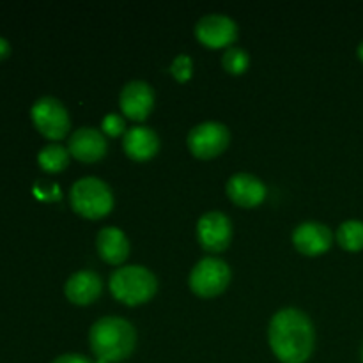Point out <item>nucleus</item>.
Instances as JSON below:
<instances>
[{
	"label": "nucleus",
	"mask_w": 363,
	"mask_h": 363,
	"mask_svg": "<svg viewBox=\"0 0 363 363\" xmlns=\"http://www.w3.org/2000/svg\"><path fill=\"white\" fill-rule=\"evenodd\" d=\"M269 346L280 362L303 363L314 351V325L303 311L280 308L269 321Z\"/></svg>",
	"instance_id": "obj_1"
},
{
	"label": "nucleus",
	"mask_w": 363,
	"mask_h": 363,
	"mask_svg": "<svg viewBox=\"0 0 363 363\" xmlns=\"http://www.w3.org/2000/svg\"><path fill=\"white\" fill-rule=\"evenodd\" d=\"M89 342L99 363L121 362L133 353L137 332L128 319L105 315L91 326Z\"/></svg>",
	"instance_id": "obj_2"
},
{
	"label": "nucleus",
	"mask_w": 363,
	"mask_h": 363,
	"mask_svg": "<svg viewBox=\"0 0 363 363\" xmlns=\"http://www.w3.org/2000/svg\"><path fill=\"white\" fill-rule=\"evenodd\" d=\"M158 287L155 273L145 266H121L110 277V291L126 305H138L152 298Z\"/></svg>",
	"instance_id": "obj_3"
},
{
	"label": "nucleus",
	"mask_w": 363,
	"mask_h": 363,
	"mask_svg": "<svg viewBox=\"0 0 363 363\" xmlns=\"http://www.w3.org/2000/svg\"><path fill=\"white\" fill-rule=\"evenodd\" d=\"M71 206L74 211L87 218L105 216L113 208V194L108 184L94 176L80 177L71 186Z\"/></svg>",
	"instance_id": "obj_4"
},
{
	"label": "nucleus",
	"mask_w": 363,
	"mask_h": 363,
	"mask_svg": "<svg viewBox=\"0 0 363 363\" xmlns=\"http://www.w3.org/2000/svg\"><path fill=\"white\" fill-rule=\"evenodd\" d=\"M230 282V268L223 259L208 255L191 268L190 287L202 298H211L225 291Z\"/></svg>",
	"instance_id": "obj_5"
},
{
	"label": "nucleus",
	"mask_w": 363,
	"mask_h": 363,
	"mask_svg": "<svg viewBox=\"0 0 363 363\" xmlns=\"http://www.w3.org/2000/svg\"><path fill=\"white\" fill-rule=\"evenodd\" d=\"M30 117L35 128L52 140H60L69 131V112L62 105V101L53 96H41L39 99H35L30 108Z\"/></svg>",
	"instance_id": "obj_6"
},
{
	"label": "nucleus",
	"mask_w": 363,
	"mask_h": 363,
	"mask_svg": "<svg viewBox=\"0 0 363 363\" xmlns=\"http://www.w3.org/2000/svg\"><path fill=\"white\" fill-rule=\"evenodd\" d=\"M230 140L229 128L218 121H204L188 133V147L199 158L218 156Z\"/></svg>",
	"instance_id": "obj_7"
},
{
	"label": "nucleus",
	"mask_w": 363,
	"mask_h": 363,
	"mask_svg": "<svg viewBox=\"0 0 363 363\" xmlns=\"http://www.w3.org/2000/svg\"><path fill=\"white\" fill-rule=\"evenodd\" d=\"M199 243L204 250L216 254L229 247L233 238V223L222 211H208L197 222Z\"/></svg>",
	"instance_id": "obj_8"
},
{
	"label": "nucleus",
	"mask_w": 363,
	"mask_h": 363,
	"mask_svg": "<svg viewBox=\"0 0 363 363\" xmlns=\"http://www.w3.org/2000/svg\"><path fill=\"white\" fill-rule=\"evenodd\" d=\"M195 35L199 41L211 48L229 46L238 38V25L230 16L222 13L204 14L195 25Z\"/></svg>",
	"instance_id": "obj_9"
},
{
	"label": "nucleus",
	"mask_w": 363,
	"mask_h": 363,
	"mask_svg": "<svg viewBox=\"0 0 363 363\" xmlns=\"http://www.w3.org/2000/svg\"><path fill=\"white\" fill-rule=\"evenodd\" d=\"M119 103L126 117L142 121L149 116L155 105V91L145 80H131L121 91Z\"/></svg>",
	"instance_id": "obj_10"
},
{
	"label": "nucleus",
	"mask_w": 363,
	"mask_h": 363,
	"mask_svg": "<svg viewBox=\"0 0 363 363\" xmlns=\"http://www.w3.org/2000/svg\"><path fill=\"white\" fill-rule=\"evenodd\" d=\"M67 149H69L71 156L82 160V162H96L105 156L108 142L98 128L84 126L71 133Z\"/></svg>",
	"instance_id": "obj_11"
},
{
	"label": "nucleus",
	"mask_w": 363,
	"mask_h": 363,
	"mask_svg": "<svg viewBox=\"0 0 363 363\" xmlns=\"http://www.w3.org/2000/svg\"><path fill=\"white\" fill-rule=\"evenodd\" d=\"M333 234L328 225L321 222H308L300 223L293 230V243L301 254L305 255H319L332 247Z\"/></svg>",
	"instance_id": "obj_12"
},
{
	"label": "nucleus",
	"mask_w": 363,
	"mask_h": 363,
	"mask_svg": "<svg viewBox=\"0 0 363 363\" xmlns=\"http://www.w3.org/2000/svg\"><path fill=\"white\" fill-rule=\"evenodd\" d=\"M227 195L243 208H254L264 201L266 184L254 174L238 172L227 181Z\"/></svg>",
	"instance_id": "obj_13"
},
{
	"label": "nucleus",
	"mask_w": 363,
	"mask_h": 363,
	"mask_svg": "<svg viewBox=\"0 0 363 363\" xmlns=\"http://www.w3.org/2000/svg\"><path fill=\"white\" fill-rule=\"evenodd\" d=\"M101 287L103 284L98 273L92 269H80L66 280L64 293H66L67 300L73 303L87 305L99 296Z\"/></svg>",
	"instance_id": "obj_14"
},
{
	"label": "nucleus",
	"mask_w": 363,
	"mask_h": 363,
	"mask_svg": "<svg viewBox=\"0 0 363 363\" xmlns=\"http://www.w3.org/2000/svg\"><path fill=\"white\" fill-rule=\"evenodd\" d=\"M124 151L133 160H149L160 147V137L149 126H131L124 133Z\"/></svg>",
	"instance_id": "obj_15"
},
{
	"label": "nucleus",
	"mask_w": 363,
	"mask_h": 363,
	"mask_svg": "<svg viewBox=\"0 0 363 363\" xmlns=\"http://www.w3.org/2000/svg\"><path fill=\"white\" fill-rule=\"evenodd\" d=\"M96 247H98L99 255L112 264H121L126 261L130 254V241L119 227H103L96 238Z\"/></svg>",
	"instance_id": "obj_16"
},
{
	"label": "nucleus",
	"mask_w": 363,
	"mask_h": 363,
	"mask_svg": "<svg viewBox=\"0 0 363 363\" xmlns=\"http://www.w3.org/2000/svg\"><path fill=\"white\" fill-rule=\"evenodd\" d=\"M69 149L64 147L59 142H50L39 151L38 163L43 170L48 172H60L69 165Z\"/></svg>",
	"instance_id": "obj_17"
},
{
	"label": "nucleus",
	"mask_w": 363,
	"mask_h": 363,
	"mask_svg": "<svg viewBox=\"0 0 363 363\" xmlns=\"http://www.w3.org/2000/svg\"><path fill=\"white\" fill-rule=\"evenodd\" d=\"M337 241L342 248L350 252H358L363 248V222L362 220H346L337 230Z\"/></svg>",
	"instance_id": "obj_18"
},
{
	"label": "nucleus",
	"mask_w": 363,
	"mask_h": 363,
	"mask_svg": "<svg viewBox=\"0 0 363 363\" xmlns=\"http://www.w3.org/2000/svg\"><path fill=\"white\" fill-rule=\"evenodd\" d=\"M222 66L225 67V71L233 74H240L243 71H247V67L250 66V55H248L247 50L240 48V46H230L225 50L222 57Z\"/></svg>",
	"instance_id": "obj_19"
},
{
	"label": "nucleus",
	"mask_w": 363,
	"mask_h": 363,
	"mask_svg": "<svg viewBox=\"0 0 363 363\" xmlns=\"http://www.w3.org/2000/svg\"><path fill=\"white\" fill-rule=\"evenodd\" d=\"M191 69H194V62H191V57L186 55V53H179L170 64V73L179 82H186L191 77Z\"/></svg>",
	"instance_id": "obj_20"
},
{
	"label": "nucleus",
	"mask_w": 363,
	"mask_h": 363,
	"mask_svg": "<svg viewBox=\"0 0 363 363\" xmlns=\"http://www.w3.org/2000/svg\"><path fill=\"white\" fill-rule=\"evenodd\" d=\"M103 130H105V133L116 137V135L126 133V123H124L123 117L117 116V113H108V116H105V119H103Z\"/></svg>",
	"instance_id": "obj_21"
},
{
	"label": "nucleus",
	"mask_w": 363,
	"mask_h": 363,
	"mask_svg": "<svg viewBox=\"0 0 363 363\" xmlns=\"http://www.w3.org/2000/svg\"><path fill=\"white\" fill-rule=\"evenodd\" d=\"M52 363H91V362H89V358H85L84 354L66 353V354H60V357H57Z\"/></svg>",
	"instance_id": "obj_22"
},
{
	"label": "nucleus",
	"mask_w": 363,
	"mask_h": 363,
	"mask_svg": "<svg viewBox=\"0 0 363 363\" xmlns=\"http://www.w3.org/2000/svg\"><path fill=\"white\" fill-rule=\"evenodd\" d=\"M9 53H11L9 41H7L6 38H2V35H0V59H6Z\"/></svg>",
	"instance_id": "obj_23"
},
{
	"label": "nucleus",
	"mask_w": 363,
	"mask_h": 363,
	"mask_svg": "<svg viewBox=\"0 0 363 363\" xmlns=\"http://www.w3.org/2000/svg\"><path fill=\"white\" fill-rule=\"evenodd\" d=\"M358 57H360L362 62H363V41L358 45Z\"/></svg>",
	"instance_id": "obj_24"
},
{
	"label": "nucleus",
	"mask_w": 363,
	"mask_h": 363,
	"mask_svg": "<svg viewBox=\"0 0 363 363\" xmlns=\"http://www.w3.org/2000/svg\"><path fill=\"white\" fill-rule=\"evenodd\" d=\"M362 363H363V346H362Z\"/></svg>",
	"instance_id": "obj_25"
}]
</instances>
